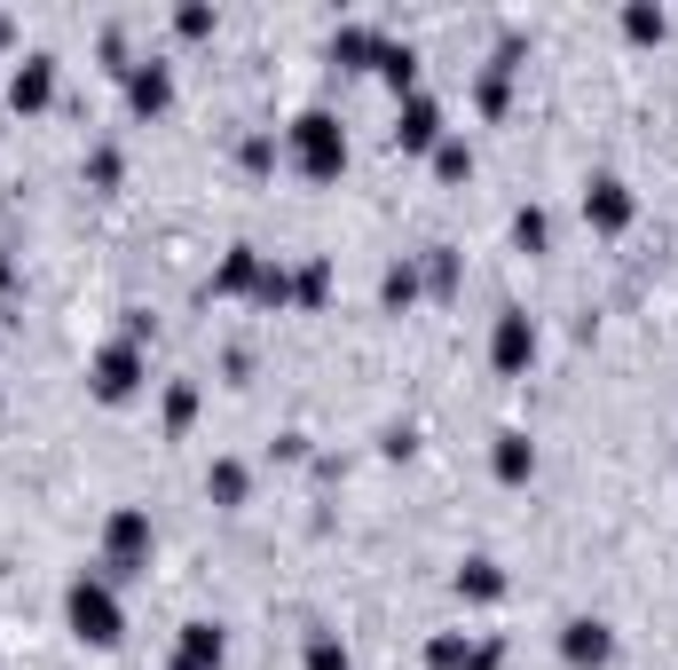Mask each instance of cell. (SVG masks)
I'll use <instances>...</instances> for the list:
<instances>
[{
    "label": "cell",
    "instance_id": "277c9868",
    "mask_svg": "<svg viewBox=\"0 0 678 670\" xmlns=\"http://www.w3.org/2000/svg\"><path fill=\"white\" fill-rule=\"evenodd\" d=\"M221 662V631L214 623H190V639H182V670H214Z\"/></svg>",
    "mask_w": 678,
    "mask_h": 670
},
{
    "label": "cell",
    "instance_id": "3957f363",
    "mask_svg": "<svg viewBox=\"0 0 678 670\" xmlns=\"http://www.w3.org/2000/svg\"><path fill=\"white\" fill-rule=\"evenodd\" d=\"M300 158H308L316 174H331V166H339V134H331V119H300Z\"/></svg>",
    "mask_w": 678,
    "mask_h": 670
},
{
    "label": "cell",
    "instance_id": "6da1fadb",
    "mask_svg": "<svg viewBox=\"0 0 678 670\" xmlns=\"http://www.w3.org/2000/svg\"><path fill=\"white\" fill-rule=\"evenodd\" d=\"M72 631H80V639H95V647L119 639V608H111L104 584H72Z\"/></svg>",
    "mask_w": 678,
    "mask_h": 670
},
{
    "label": "cell",
    "instance_id": "7a4b0ae2",
    "mask_svg": "<svg viewBox=\"0 0 678 670\" xmlns=\"http://www.w3.org/2000/svg\"><path fill=\"white\" fill-rule=\"evenodd\" d=\"M134 371H143V363H134L126 348H111L104 363H95V394H104V402H126V394H134Z\"/></svg>",
    "mask_w": 678,
    "mask_h": 670
},
{
    "label": "cell",
    "instance_id": "8992f818",
    "mask_svg": "<svg viewBox=\"0 0 678 670\" xmlns=\"http://www.w3.org/2000/svg\"><path fill=\"white\" fill-rule=\"evenodd\" d=\"M568 662H607V631L600 623H568Z\"/></svg>",
    "mask_w": 678,
    "mask_h": 670
},
{
    "label": "cell",
    "instance_id": "5b68a950",
    "mask_svg": "<svg viewBox=\"0 0 678 670\" xmlns=\"http://www.w3.org/2000/svg\"><path fill=\"white\" fill-rule=\"evenodd\" d=\"M521 355H536V331H529L521 316H505V331H497V363H505V371H513Z\"/></svg>",
    "mask_w": 678,
    "mask_h": 670
},
{
    "label": "cell",
    "instance_id": "52a82bcc",
    "mask_svg": "<svg viewBox=\"0 0 678 670\" xmlns=\"http://www.w3.org/2000/svg\"><path fill=\"white\" fill-rule=\"evenodd\" d=\"M584 206H600V221H623V197H616V182H600V197H584Z\"/></svg>",
    "mask_w": 678,
    "mask_h": 670
}]
</instances>
